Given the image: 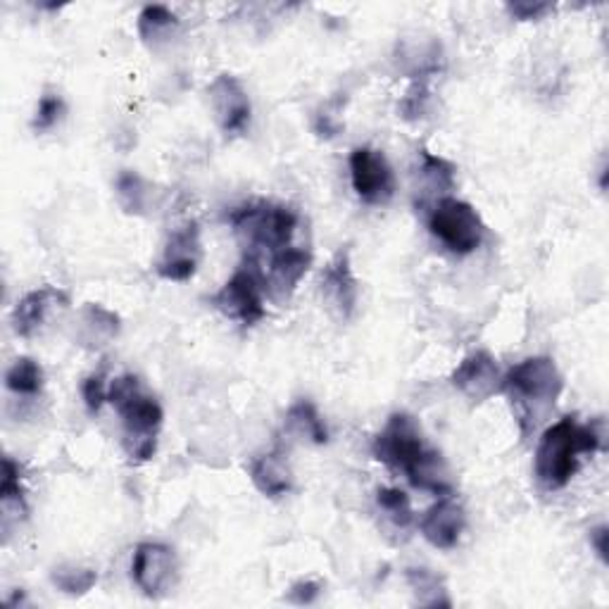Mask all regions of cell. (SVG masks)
<instances>
[{"instance_id": "30bf717a", "label": "cell", "mask_w": 609, "mask_h": 609, "mask_svg": "<svg viewBox=\"0 0 609 609\" xmlns=\"http://www.w3.org/2000/svg\"><path fill=\"white\" fill-rule=\"evenodd\" d=\"M208 93L212 113L224 136H243L250 127V117H253V105H250L243 84L233 74L224 72L210 84Z\"/></svg>"}, {"instance_id": "d6986e66", "label": "cell", "mask_w": 609, "mask_h": 609, "mask_svg": "<svg viewBox=\"0 0 609 609\" xmlns=\"http://www.w3.org/2000/svg\"><path fill=\"white\" fill-rule=\"evenodd\" d=\"M115 189H117L115 191L117 202L124 212L136 214V217L148 214L150 202H153V189H150V183L138 175V171H132V169L119 171Z\"/></svg>"}, {"instance_id": "44dd1931", "label": "cell", "mask_w": 609, "mask_h": 609, "mask_svg": "<svg viewBox=\"0 0 609 609\" xmlns=\"http://www.w3.org/2000/svg\"><path fill=\"white\" fill-rule=\"evenodd\" d=\"M43 381V367L31 357H18L6 371V388L14 396H39Z\"/></svg>"}, {"instance_id": "277c9868", "label": "cell", "mask_w": 609, "mask_h": 609, "mask_svg": "<svg viewBox=\"0 0 609 609\" xmlns=\"http://www.w3.org/2000/svg\"><path fill=\"white\" fill-rule=\"evenodd\" d=\"M503 390H507L512 405H517L519 421H534L559 400L565 390V377L559 374L553 357H526L505 374Z\"/></svg>"}, {"instance_id": "603a6c76", "label": "cell", "mask_w": 609, "mask_h": 609, "mask_svg": "<svg viewBox=\"0 0 609 609\" xmlns=\"http://www.w3.org/2000/svg\"><path fill=\"white\" fill-rule=\"evenodd\" d=\"M51 581L65 596L80 598L98 584V574L86 567H57L51 574Z\"/></svg>"}, {"instance_id": "d4e9b609", "label": "cell", "mask_w": 609, "mask_h": 609, "mask_svg": "<svg viewBox=\"0 0 609 609\" xmlns=\"http://www.w3.org/2000/svg\"><path fill=\"white\" fill-rule=\"evenodd\" d=\"M377 505L381 507V512L398 528H408L414 522L410 497H408V493L400 491V489H379Z\"/></svg>"}, {"instance_id": "52a82bcc", "label": "cell", "mask_w": 609, "mask_h": 609, "mask_svg": "<svg viewBox=\"0 0 609 609\" xmlns=\"http://www.w3.org/2000/svg\"><path fill=\"white\" fill-rule=\"evenodd\" d=\"M132 579L148 598H162L179 579L177 553L165 543H138L132 557Z\"/></svg>"}, {"instance_id": "2e32d148", "label": "cell", "mask_w": 609, "mask_h": 609, "mask_svg": "<svg viewBox=\"0 0 609 609\" xmlns=\"http://www.w3.org/2000/svg\"><path fill=\"white\" fill-rule=\"evenodd\" d=\"M250 479L264 497H284L293 491V472L284 452L272 450L250 464Z\"/></svg>"}, {"instance_id": "83f0119b", "label": "cell", "mask_w": 609, "mask_h": 609, "mask_svg": "<svg viewBox=\"0 0 609 609\" xmlns=\"http://www.w3.org/2000/svg\"><path fill=\"white\" fill-rule=\"evenodd\" d=\"M65 111H67L65 101L55 96V93H45V96L39 101L34 119H31V129L39 134L51 132L55 124L62 119V115H65Z\"/></svg>"}, {"instance_id": "4fadbf2b", "label": "cell", "mask_w": 609, "mask_h": 609, "mask_svg": "<svg viewBox=\"0 0 609 609\" xmlns=\"http://www.w3.org/2000/svg\"><path fill=\"white\" fill-rule=\"evenodd\" d=\"M322 295L340 319H350L357 307V279L348 250H338L336 258L322 272Z\"/></svg>"}, {"instance_id": "8992f818", "label": "cell", "mask_w": 609, "mask_h": 609, "mask_svg": "<svg viewBox=\"0 0 609 609\" xmlns=\"http://www.w3.org/2000/svg\"><path fill=\"white\" fill-rule=\"evenodd\" d=\"M429 445L424 443V435H421V429L414 421V417L396 412L390 414L386 427L377 433L374 439L371 452L381 464H386L388 470L402 472L408 476L417 462L427 455Z\"/></svg>"}, {"instance_id": "7402d4cb", "label": "cell", "mask_w": 609, "mask_h": 609, "mask_svg": "<svg viewBox=\"0 0 609 609\" xmlns=\"http://www.w3.org/2000/svg\"><path fill=\"white\" fill-rule=\"evenodd\" d=\"M175 27H179V18L165 6H146L138 14V36L144 41L165 39Z\"/></svg>"}, {"instance_id": "e0dca14e", "label": "cell", "mask_w": 609, "mask_h": 609, "mask_svg": "<svg viewBox=\"0 0 609 609\" xmlns=\"http://www.w3.org/2000/svg\"><path fill=\"white\" fill-rule=\"evenodd\" d=\"M119 329L122 324L115 312L105 309L98 303H88L80 315V332H76V338L82 340V346L103 348L117 338Z\"/></svg>"}, {"instance_id": "f546056e", "label": "cell", "mask_w": 609, "mask_h": 609, "mask_svg": "<svg viewBox=\"0 0 609 609\" xmlns=\"http://www.w3.org/2000/svg\"><path fill=\"white\" fill-rule=\"evenodd\" d=\"M553 3H528V0H517V3H507V12L514 20L519 22H531V20H543L545 14L553 12Z\"/></svg>"}, {"instance_id": "cb8c5ba5", "label": "cell", "mask_w": 609, "mask_h": 609, "mask_svg": "<svg viewBox=\"0 0 609 609\" xmlns=\"http://www.w3.org/2000/svg\"><path fill=\"white\" fill-rule=\"evenodd\" d=\"M421 177H424L431 193H448L455 186V167H452L441 155L421 150Z\"/></svg>"}, {"instance_id": "1f68e13d", "label": "cell", "mask_w": 609, "mask_h": 609, "mask_svg": "<svg viewBox=\"0 0 609 609\" xmlns=\"http://www.w3.org/2000/svg\"><path fill=\"white\" fill-rule=\"evenodd\" d=\"M590 548L596 550V555L600 557L602 565H607V553H609V528L602 524V526H596L590 531Z\"/></svg>"}, {"instance_id": "8fae6325", "label": "cell", "mask_w": 609, "mask_h": 609, "mask_svg": "<svg viewBox=\"0 0 609 609\" xmlns=\"http://www.w3.org/2000/svg\"><path fill=\"white\" fill-rule=\"evenodd\" d=\"M202 260L200 227L196 222H186L177 231L169 233L162 248V255L155 264V272L165 281H189Z\"/></svg>"}, {"instance_id": "9c48e42d", "label": "cell", "mask_w": 609, "mask_h": 609, "mask_svg": "<svg viewBox=\"0 0 609 609\" xmlns=\"http://www.w3.org/2000/svg\"><path fill=\"white\" fill-rule=\"evenodd\" d=\"M353 191L367 206H386L396 196V177L386 155L374 148H355L350 153Z\"/></svg>"}, {"instance_id": "9a60e30c", "label": "cell", "mask_w": 609, "mask_h": 609, "mask_svg": "<svg viewBox=\"0 0 609 609\" xmlns=\"http://www.w3.org/2000/svg\"><path fill=\"white\" fill-rule=\"evenodd\" d=\"M65 305H67V293L60 288L43 286L36 291H29L12 312L14 334L22 338H31L41 329L43 322L49 319L53 307H65Z\"/></svg>"}, {"instance_id": "6da1fadb", "label": "cell", "mask_w": 609, "mask_h": 609, "mask_svg": "<svg viewBox=\"0 0 609 609\" xmlns=\"http://www.w3.org/2000/svg\"><path fill=\"white\" fill-rule=\"evenodd\" d=\"M229 222L243 248V264L253 272L295 245V233L301 229L298 212L267 200L237 208L229 214Z\"/></svg>"}, {"instance_id": "484cf974", "label": "cell", "mask_w": 609, "mask_h": 609, "mask_svg": "<svg viewBox=\"0 0 609 609\" xmlns=\"http://www.w3.org/2000/svg\"><path fill=\"white\" fill-rule=\"evenodd\" d=\"M0 500H3V507H14L18 512H27L24 503V489H22V472L20 464L6 458L3 460V483H0Z\"/></svg>"}, {"instance_id": "ba28073f", "label": "cell", "mask_w": 609, "mask_h": 609, "mask_svg": "<svg viewBox=\"0 0 609 609\" xmlns=\"http://www.w3.org/2000/svg\"><path fill=\"white\" fill-rule=\"evenodd\" d=\"M212 305L220 309L224 317L239 322L241 326H255L264 319V315H267L262 281L253 270L245 267V264L212 295Z\"/></svg>"}, {"instance_id": "3957f363", "label": "cell", "mask_w": 609, "mask_h": 609, "mask_svg": "<svg viewBox=\"0 0 609 609\" xmlns=\"http://www.w3.org/2000/svg\"><path fill=\"white\" fill-rule=\"evenodd\" d=\"M602 435L590 424H579L576 417L559 419L548 431L536 450V476L548 491L565 489L576 476L586 455H596Z\"/></svg>"}, {"instance_id": "ffe728a7", "label": "cell", "mask_w": 609, "mask_h": 609, "mask_svg": "<svg viewBox=\"0 0 609 609\" xmlns=\"http://www.w3.org/2000/svg\"><path fill=\"white\" fill-rule=\"evenodd\" d=\"M405 579H408L414 602L421 607H450L452 600L448 598V590L441 576H435L431 569L424 567H410L405 571Z\"/></svg>"}, {"instance_id": "5b68a950", "label": "cell", "mask_w": 609, "mask_h": 609, "mask_svg": "<svg viewBox=\"0 0 609 609\" xmlns=\"http://www.w3.org/2000/svg\"><path fill=\"white\" fill-rule=\"evenodd\" d=\"M429 231L455 255L474 253L486 239V227H483L474 206L450 196L441 198L431 208Z\"/></svg>"}, {"instance_id": "5bb4252c", "label": "cell", "mask_w": 609, "mask_h": 609, "mask_svg": "<svg viewBox=\"0 0 609 609\" xmlns=\"http://www.w3.org/2000/svg\"><path fill=\"white\" fill-rule=\"evenodd\" d=\"M464 526H466L464 507L450 495H443L439 503L424 514V519L419 524L421 536H424L433 548L439 550L455 548L464 534Z\"/></svg>"}, {"instance_id": "4316f807", "label": "cell", "mask_w": 609, "mask_h": 609, "mask_svg": "<svg viewBox=\"0 0 609 609\" xmlns=\"http://www.w3.org/2000/svg\"><path fill=\"white\" fill-rule=\"evenodd\" d=\"M429 98H431V93H429V80H417L410 91L405 93L402 101H400V117L402 119H408V122H417L427 115L429 111Z\"/></svg>"}, {"instance_id": "f1b7e54d", "label": "cell", "mask_w": 609, "mask_h": 609, "mask_svg": "<svg viewBox=\"0 0 609 609\" xmlns=\"http://www.w3.org/2000/svg\"><path fill=\"white\" fill-rule=\"evenodd\" d=\"M107 390H111V386L105 384V374L98 371V374H91V377L84 379L82 384V398L86 402V410L91 414H98L103 405L107 402Z\"/></svg>"}, {"instance_id": "7c38bea8", "label": "cell", "mask_w": 609, "mask_h": 609, "mask_svg": "<svg viewBox=\"0 0 609 609\" xmlns=\"http://www.w3.org/2000/svg\"><path fill=\"white\" fill-rule=\"evenodd\" d=\"M450 381L464 398L483 402L495 396V390L503 388V374H500V367L491 353L476 350L464 357L458 369L452 371Z\"/></svg>"}, {"instance_id": "7a4b0ae2", "label": "cell", "mask_w": 609, "mask_h": 609, "mask_svg": "<svg viewBox=\"0 0 609 609\" xmlns=\"http://www.w3.org/2000/svg\"><path fill=\"white\" fill-rule=\"evenodd\" d=\"M107 402L122 417V448L127 458L136 464L153 460L165 419L160 402L146 393L134 374H124L111 384Z\"/></svg>"}, {"instance_id": "4dcf8cb0", "label": "cell", "mask_w": 609, "mask_h": 609, "mask_svg": "<svg viewBox=\"0 0 609 609\" xmlns=\"http://www.w3.org/2000/svg\"><path fill=\"white\" fill-rule=\"evenodd\" d=\"M322 596V586L317 581H298L293 584L286 600L293 605H312Z\"/></svg>"}, {"instance_id": "ac0fdd59", "label": "cell", "mask_w": 609, "mask_h": 609, "mask_svg": "<svg viewBox=\"0 0 609 609\" xmlns=\"http://www.w3.org/2000/svg\"><path fill=\"white\" fill-rule=\"evenodd\" d=\"M286 431L315 445H324L329 441V431H326L324 419L309 400H298L291 405V410L286 414Z\"/></svg>"}]
</instances>
